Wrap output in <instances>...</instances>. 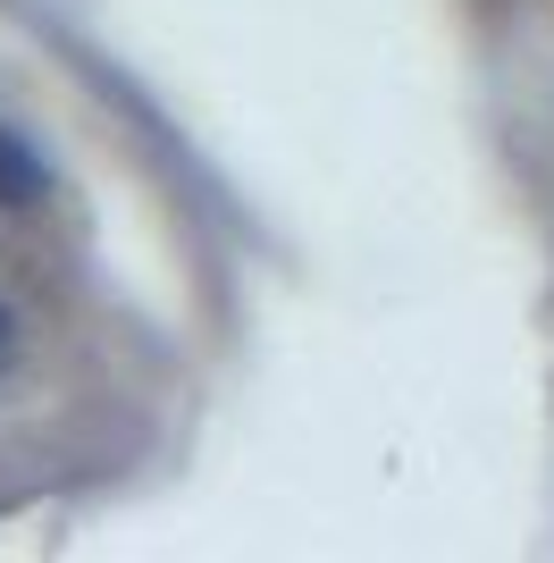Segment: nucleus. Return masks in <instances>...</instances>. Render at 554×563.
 <instances>
[{
  "label": "nucleus",
  "instance_id": "nucleus-2",
  "mask_svg": "<svg viewBox=\"0 0 554 563\" xmlns=\"http://www.w3.org/2000/svg\"><path fill=\"white\" fill-rule=\"evenodd\" d=\"M9 362H18V311L0 303V371H9Z\"/></svg>",
  "mask_w": 554,
  "mask_h": 563
},
{
  "label": "nucleus",
  "instance_id": "nucleus-1",
  "mask_svg": "<svg viewBox=\"0 0 554 563\" xmlns=\"http://www.w3.org/2000/svg\"><path fill=\"white\" fill-rule=\"evenodd\" d=\"M43 194H51L43 152H34L18 126H0V202H9V211H25V202H43Z\"/></svg>",
  "mask_w": 554,
  "mask_h": 563
}]
</instances>
